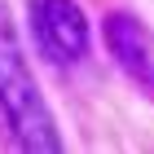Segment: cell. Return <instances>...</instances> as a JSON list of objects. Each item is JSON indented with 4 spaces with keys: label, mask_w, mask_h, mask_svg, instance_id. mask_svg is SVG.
<instances>
[{
    "label": "cell",
    "mask_w": 154,
    "mask_h": 154,
    "mask_svg": "<svg viewBox=\"0 0 154 154\" xmlns=\"http://www.w3.org/2000/svg\"><path fill=\"white\" fill-rule=\"evenodd\" d=\"M101 35H106L110 57L123 66V75L154 101V35L145 31V22L128 9H110L101 18Z\"/></svg>",
    "instance_id": "3957f363"
},
{
    "label": "cell",
    "mask_w": 154,
    "mask_h": 154,
    "mask_svg": "<svg viewBox=\"0 0 154 154\" xmlns=\"http://www.w3.org/2000/svg\"><path fill=\"white\" fill-rule=\"evenodd\" d=\"M0 119L9 123L13 141L31 154H57L62 137H57V119L48 110L44 93L35 84V71L22 53V40L13 31L9 5L0 0Z\"/></svg>",
    "instance_id": "6da1fadb"
},
{
    "label": "cell",
    "mask_w": 154,
    "mask_h": 154,
    "mask_svg": "<svg viewBox=\"0 0 154 154\" xmlns=\"http://www.w3.org/2000/svg\"><path fill=\"white\" fill-rule=\"evenodd\" d=\"M26 13H31L35 48L53 66H75L88 57L93 26H88V13L79 9V0H31Z\"/></svg>",
    "instance_id": "7a4b0ae2"
}]
</instances>
